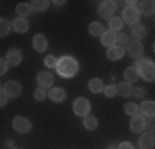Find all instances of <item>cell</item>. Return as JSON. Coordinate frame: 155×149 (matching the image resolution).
<instances>
[{"label":"cell","instance_id":"1","mask_svg":"<svg viewBox=\"0 0 155 149\" xmlns=\"http://www.w3.org/2000/svg\"><path fill=\"white\" fill-rule=\"evenodd\" d=\"M56 70H58V73H60L61 76L69 78V76H74V74L78 73L79 65H78V61L73 57H61L56 63Z\"/></svg>","mask_w":155,"mask_h":149},{"label":"cell","instance_id":"2","mask_svg":"<svg viewBox=\"0 0 155 149\" xmlns=\"http://www.w3.org/2000/svg\"><path fill=\"white\" fill-rule=\"evenodd\" d=\"M137 65L135 68L139 70V76H142L145 81H153L155 80V65L149 60H140L137 58Z\"/></svg>","mask_w":155,"mask_h":149},{"label":"cell","instance_id":"3","mask_svg":"<svg viewBox=\"0 0 155 149\" xmlns=\"http://www.w3.org/2000/svg\"><path fill=\"white\" fill-rule=\"evenodd\" d=\"M139 18H140V12L137 10V7L129 5L122 10V18H120V20L125 22V23L135 25V23H139Z\"/></svg>","mask_w":155,"mask_h":149},{"label":"cell","instance_id":"4","mask_svg":"<svg viewBox=\"0 0 155 149\" xmlns=\"http://www.w3.org/2000/svg\"><path fill=\"white\" fill-rule=\"evenodd\" d=\"M3 95L7 96V98H18V96L21 95V86L20 83L15 80H10L5 83V86H3Z\"/></svg>","mask_w":155,"mask_h":149},{"label":"cell","instance_id":"5","mask_svg":"<svg viewBox=\"0 0 155 149\" xmlns=\"http://www.w3.org/2000/svg\"><path fill=\"white\" fill-rule=\"evenodd\" d=\"M12 126H13V129H15L17 133H20V134H27L31 129V123L23 116H15L13 118Z\"/></svg>","mask_w":155,"mask_h":149},{"label":"cell","instance_id":"6","mask_svg":"<svg viewBox=\"0 0 155 149\" xmlns=\"http://www.w3.org/2000/svg\"><path fill=\"white\" fill-rule=\"evenodd\" d=\"M116 9H117V5H116V2H112V0H107V2H102L101 5H99V9H97V13H99V17L101 18H112V13L116 12Z\"/></svg>","mask_w":155,"mask_h":149},{"label":"cell","instance_id":"7","mask_svg":"<svg viewBox=\"0 0 155 149\" xmlns=\"http://www.w3.org/2000/svg\"><path fill=\"white\" fill-rule=\"evenodd\" d=\"M73 109L78 116H87L91 109V103L87 101L86 98H78L74 103H73Z\"/></svg>","mask_w":155,"mask_h":149},{"label":"cell","instance_id":"8","mask_svg":"<svg viewBox=\"0 0 155 149\" xmlns=\"http://www.w3.org/2000/svg\"><path fill=\"white\" fill-rule=\"evenodd\" d=\"M147 124H149V121H147V118H145V116H142V114L132 116V121H130V131H132V133H142V131H145Z\"/></svg>","mask_w":155,"mask_h":149},{"label":"cell","instance_id":"9","mask_svg":"<svg viewBox=\"0 0 155 149\" xmlns=\"http://www.w3.org/2000/svg\"><path fill=\"white\" fill-rule=\"evenodd\" d=\"M36 83H38V88H43V89L53 88L54 78L50 71H41V73H38V76H36Z\"/></svg>","mask_w":155,"mask_h":149},{"label":"cell","instance_id":"10","mask_svg":"<svg viewBox=\"0 0 155 149\" xmlns=\"http://www.w3.org/2000/svg\"><path fill=\"white\" fill-rule=\"evenodd\" d=\"M20 61H21V51L20 50L12 48V50L7 51V57H5L7 66H17V65H20Z\"/></svg>","mask_w":155,"mask_h":149},{"label":"cell","instance_id":"11","mask_svg":"<svg viewBox=\"0 0 155 149\" xmlns=\"http://www.w3.org/2000/svg\"><path fill=\"white\" fill-rule=\"evenodd\" d=\"M127 53L130 55L132 58H140L143 53V45L139 42V40H134V42L127 43Z\"/></svg>","mask_w":155,"mask_h":149},{"label":"cell","instance_id":"12","mask_svg":"<svg viewBox=\"0 0 155 149\" xmlns=\"http://www.w3.org/2000/svg\"><path fill=\"white\" fill-rule=\"evenodd\" d=\"M155 144V137H153V133L149 131V133H143L142 136L139 137V146L140 149H152Z\"/></svg>","mask_w":155,"mask_h":149},{"label":"cell","instance_id":"13","mask_svg":"<svg viewBox=\"0 0 155 149\" xmlns=\"http://www.w3.org/2000/svg\"><path fill=\"white\" fill-rule=\"evenodd\" d=\"M101 43L104 45V47H114V45L117 43V33H114V32H110V30H107V32H104L101 35Z\"/></svg>","mask_w":155,"mask_h":149},{"label":"cell","instance_id":"14","mask_svg":"<svg viewBox=\"0 0 155 149\" xmlns=\"http://www.w3.org/2000/svg\"><path fill=\"white\" fill-rule=\"evenodd\" d=\"M48 98L54 103H61V101H64V98H66V91L63 88H51L50 91H48Z\"/></svg>","mask_w":155,"mask_h":149},{"label":"cell","instance_id":"15","mask_svg":"<svg viewBox=\"0 0 155 149\" xmlns=\"http://www.w3.org/2000/svg\"><path fill=\"white\" fill-rule=\"evenodd\" d=\"M125 53V48L124 47H119V45H114V47H110L107 50V58L112 60V61H116V60H120L124 57Z\"/></svg>","mask_w":155,"mask_h":149},{"label":"cell","instance_id":"16","mask_svg":"<svg viewBox=\"0 0 155 149\" xmlns=\"http://www.w3.org/2000/svg\"><path fill=\"white\" fill-rule=\"evenodd\" d=\"M48 47V40L45 35H41V33H38V35L33 36V48H35L36 51H45Z\"/></svg>","mask_w":155,"mask_h":149},{"label":"cell","instance_id":"17","mask_svg":"<svg viewBox=\"0 0 155 149\" xmlns=\"http://www.w3.org/2000/svg\"><path fill=\"white\" fill-rule=\"evenodd\" d=\"M139 113H142V116H153L155 113V103L153 101H143L139 106Z\"/></svg>","mask_w":155,"mask_h":149},{"label":"cell","instance_id":"18","mask_svg":"<svg viewBox=\"0 0 155 149\" xmlns=\"http://www.w3.org/2000/svg\"><path fill=\"white\" fill-rule=\"evenodd\" d=\"M124 78L127 83H134V81H137L139 78V70L135 68V66H129V68L124 70Z\"/></svg>","mask_w":155,"mask_h":149},{"label":"cell","instance_id":"19","mask_svg":"<svg viewBox=\"0 0 155 149\" xmlns=\"http://www.w3.org/2000/svg\"><path fill=\"white\" fill-rule=\"evenodd\" d=\"M12 27L18 33H25V32H28V22H27V18H15Z\"/></svg>","mask_w":155,"mask_h":149},{"label":"cell","instance_id":"20","mask_svg":"<svg viewBox=\"0 0 155 149\" xmlns=\"http://www.w3.org/2000/svg\"><path fill=\"white\" fill-rule=\"evenodd\" d=\"M116 91H117V95H119V96L125 98V96H130L132 95V86H130V83L124 81V83H119L116 86Z\"/></svg>","mask_w":155,"mask_h":149},{"label":"cell","instance_id":"21","mask_svg":"<svg viewBox=\"0 0 155 149\" xmlns=\"http://www.w3.org/2000/svg\"><path fill=\"white\" fill-rule=\"evenodd\" d=\"M139 3V12H143L147 15H152L153 10H155V3L152 2V0H145V2H137Z\"/></svg>","mask_w":155,"mask_h":149},{"label":"cell","instance_id":"22","mask_svg":"<svg viewBox=\"0 0 155 149\" xmlns=\"http://www.w3.org/2000/svg\"><path fill=\"white\" fill-rule=\"evenodd\" d=\"M51 2H48V0H33V2H30L28 5H30L31 10H36V12H40V10H45L50 7Z\"/></svg>","mask_w":155,"mask_h":149},{"label":"cell","instance_id":"23","mask_svg":"<svg viewBox=\"0 0 155 149\" xmlns=\"http://www.w3.org/2000/svg\"><path fill=\"white\" fill-rule=\"evenodd\" d=\"M31 13V9L28 3H18L17 5V15L18 18H23V17H28Z\"/></svg>","mask_w":155,"mask_h":149},{"label":"cell","instance_id":"24","mask_svg":"<svg viewBox=\"0 0 155 149\" xmlns=\"http://www.w3.org/2000/svg\"><path fill=\"white\" fill-rule=\"evenodd\" d=\"M89 33L93 36H101L102 33H104V27H102V23H99V22H93V23L89 25Z\"/></svg>","mask_w":155,"mask_h":149},{"label":"cell","instance_id":"25","mask_svg":"<svg viewBox=\"0 0 155 149\" xmlns=\"http://www.w3.org/2000/svg\"><path fill=\"white\" fill-rule=\"evenodd\" d=\"M89 89H91L93 93H101L102 89H104L102 80H99V78H93V80L89 81Z\"/></svg>","mask_w":155,"mask_h":149},{"label":"cell","instance_id":"26","mask_svg":"<svg viewBox=\"0 0 155 149\" xmlns=\"http://www.w3.org/2000/svg\"><path fill=\"white\" fill-rule=\"evenodd\" d=\"M84 128L89 129V131H94V129L97 128V119H96L94 116H91V114L84 116Z\"/></svg>","mask_w":155,"mask_h":149},{"label":"cell","instance_id":"27","mask_svg":"<svg viewBox=\"0 0 155 149\" xmlns=\"http://www.w3.org/2000/svg\"><path fill=\"white\" fill-rule=\"evenodd\" d=\"M132 35H134L135 38H142V36H145V35H147V28H145V25H142V23H135V25H134V30H132Z\"/></svg>","mask_w":155,"mask_h":149},{"label":"cell","instance_id":"28","mask_svg":"<svg viewBox=\"0 0 155 149\" xmlns=\"http://www.w3.org/2000/svg\"><path fill=\"white\" fill-rule=\"evenodd\" d=\"M122 25H124V22L120 20L119 17H112V18H110V20H109V27H110V32H114V33H116V32H119V30L122 28Z\"/></svg>","mask_w":155,"mask_h":149},{"label":"cell","instance_id":"29","mask_svg":"<svg viewBox=\"0 0 155 149\" xmlns=\"http://www.w3.org/2000/svg\"><path fill=\"white\" fill-rule=\"evenodd\" d=\"M10 28H12V23L8 20H5V18H0V36L8 35Z\"/></svg>","mask_w":155,"mask_h":149},{"label":"cell","instance_id":"30","mask_svg":"<svg viewBox=\"0 0 155 149\" xmlns=\"http://www.w3.org/2000/svg\"><path fill=\"white\" fill-rule=\"evenodd\" d=\"M124 109H125V113H127L129 116H137L139 114V106L135 103H127L124 106Z\"/></svg>","mask_w":155,"mask_h":149},{"label":"cell","instance_id":"31","mask_svg":"<svg viewBox=\"0 0 155 149\" xmlns=\"http://www.w3.org/2000/svg\"><path fill=\"white\" fill-rule=\"evenodd\" d=\"M33 96H35V99H38V101H43V99L48 96V93L43 88H36L35 93H33Z\"/></svg>","mask_w":155,"mask_h":149},{"label":"cell","instance_id":"32","mask_svg":"<svg viewBox=\"0 0 155 149\" xmlns=\"http://www.w3.org/2000/svg\"><path fill=\"white\" fill-rule=\"evenodd\" d=\"M56 63H58V58L53 57V55H48V57L45 58V65L48 66V68H56Z\"/></svg>","mask_w":155,"mask_h":149},{"label":"cell","instance_id":"33","mask_svg":"<svg viewBox=\"0 0 155 149\" xmlns=\"http://www.w3.org/2000/svg\"><path fill=\"white\" fill-rule=\"evenodd\" d=\"M102 91H104L106 98H114V96L117 95L116 86H114V85H110V86H106V89H102Z\"/></svg>","mask_w":155,"mask_h":149},{"label":"cell","instance_id":"34","mask_svg":"<svg viewBox=\"0 0 155 149\" xmlns=\"http://www.w3.org/2000/svg\"><path fill=\"white\" fill-rule=\"evenodd\" d=\"M117 42H119V47H124V45L129 43V36L125 35V33H119V36H117Z\"/></svg>","mask_w":155,"mask_h":149},{"label":"cell","instance_id":"35","mask_svg":"<svg viewBox=\"0 0 155 149\" xmlns=\"http://www.w3.org/2000/svg\"><path fill=\"white\" fill-rule=\"evenodd\" d=\"M132 93H134L135 98H143L145 96V89L143 88H135V89H132Z\"/></svg>","mask_w":155,"mask_h":149},{"label":"cell","instance_id":"36","mask_svg":"<svg viewBox=\"0 0 155 149\" xmlns=\"http://www.w3.org/2000/svg\"><path fill=\"white\" fill-rule=\"evenodd\" d=\"M5 71H7V63H5V60H0V76Z\"/></svg>","mask_w":155,"mask_h":149},{"label":"cell","instance_id":"37","mask_svg":"<svg viewBox=\"0 0 155 149\" xmlns=\"http://www.w3.org/2000/svg\"><path fill=\"white\" fill-rule=\"evenodd\" d=\"M117 149H134V146L130 143H122L120 146H117Z\"/></svg>","mask_w":155,"mask_h":149},{"label":"cell","instance_id":"38","mask_svg":"<svg viewBox=\"0 0 155 149\" xmlns=\"http://www.w3.org/2000/svg\"><path fill=\"white\" fill-rule=\"evenodd\" d=\"M7 99H8V98H7L3 93H0V106H5V104H7Z\"/></svg>","mask_w":155,"mask_h":149},{"label":"cell","instance_id":"39","mask_svg":"<svg viewBox=\"0 0 155 149\" xmlns=\"http://www.w3.org/2000/svg\"><path fill=\"white\" fill-rule=\"evenodd\" d=\"M109 149H117V146H110Z\"/></svg>","mask_w":155,"mask_h":149},{"label":"cell","instance_id":"40","mask_svg":"<svg viewBox=\"0 0 155 149\" xmlns=\"http://www.w3.org/2000/svg\"><path fill=\"white\" fill-rule=\"evenodd\" d=\"M0 89H2V85H0Z\"/></svg>","mask_w":155,"mask_h":149}]
</instances>
